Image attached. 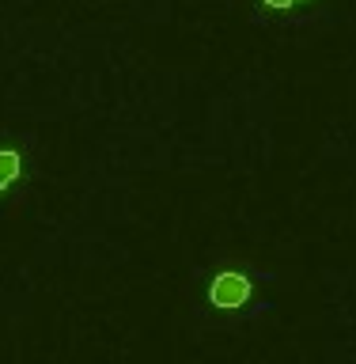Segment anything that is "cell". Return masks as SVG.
Instances as JSON below:
<instances>
[{
	"label": "cell",
	"mask_w": 356,
	"mask_h": 364,
	"mask_svg": "<svg viewBox=\"0 0 356 364\" xmlns=\"http://www.w3.org/2000/svg\"><path fill=\"white\" fill-rule=\"evenodd\" d=\"M201 300L216 315H250L261 300V277L243 262H224V266L209 269L201 289Z\"/></svg>",
	"instance_id": "cell-1"
},
{
	"label": "cell",
	"mask_w": 356,
	"mask_h": 364,
	"mask_svg": "<svg viewBox=\"0 0 356 364\" xmlns=\"http://www.w3.org/2000/svg\"><path fill=\"white\" fill-rule=\"evenodd\" d=\"M23 171H27V156H23V148L11 144V141H0V198H8V193L19 186Z\"/></svg>",
	"instance_id": "cell-2"
},
{
	"label": "cell",
	"mask_w": 356,
	"mask_h": 364,
	"mask_svg": "<svg viewBox=\"0 0 356 364\" xmlns=\"http://www.w3.org/2000/svg\"><path fill=\"white\" fill-rule=\"evenodd\" d=\"M307 4H315V0H261L266 11H296V8H307Z\"/></svg>",
	"instance_id": "cell-3"
}]
</instances>
